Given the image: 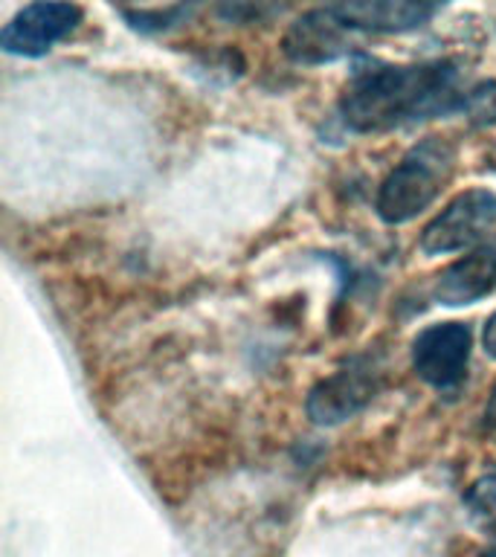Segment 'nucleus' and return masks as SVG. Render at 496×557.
Listing matches in <instances>:
<instances>
[{"label": "nucleus", "instance_id": "nucleus-10", "mask_svg": "<svg viewBox=\"0 0 496 557\" xmlns=\"http://www.w3.org/2000/svg\"><path fill=\"white\" fill-rule=\"evenodd\" d=\"M464 508H468L470 520L494 529L496 525V468L485 470L473 485L464 491Z\"/></svg>", "mask_w": 496, "mask_h": 557}, {"label": "nucleus", "instance_id": "nucleus-11", "mask_svg": "<svg viewBox=\"0 0 496 557\" xmlns=\"http://www.w3.org/2000/svg\"><path fill=\"white\" fill-rule=\"evenodd\" d=\"M191 7H163V9H120V15L139 33H165L183 17H189Z\"/></svg>", "mask_w": 496, "mask_h": 557}, {"label": "nucleus", "instance_id": "nucleus-2", "mask_svg": "<svg viewBox=\"0 0 496 557\" xmlns=\"http://www.w3.org/2000/svg\"><path fill=\"white\" fill-rule=\"evenodd\" d=\"M456 169V146L447 137H424L383 177L374 212L383 224L400 226L416 221L450 183Z\"/></svg>", "mask_w": 496, "mask_h": 557}, {"label": "nucleus", "instance_id": "nucleus-9", "mask_svg": "<svg viewBox=\"0 0 496 557\" xmlns=\"http://www.w3.org/2000/svg\"><path fill=\"white\" fill-rule=\"evenodd\" d=\"M496 290V244H479L435 276L433 299L444 308H464Z\"/></svg>", "mask_w": 496, "mask_h": 557}, {"label": "nucleus", "instance_id": "nucleus-4", "mask_svg": "<svg viewBox=\"0 0 496 557\" xmlns=\"http://www.w3.org/2000/svg\"><path fill=\"white\" fill-rule=\"evenodd\" d=\"M496 226V191L468 189L456 195L438 215L424 226L418 247L424 256L476 250L479 242Z\"/></svg>", "mask_w": 496, "mask_h": 557}, {"label": "nucleus", "instance_id": "nucleus-6", "mask_svg": "<svg viewBox=\"0 0 496 557\" xmlns=\"http://www.w3.org/2000/svg\"><path fill=\"white\" fill-rule=\"evenodd\" d=\"M82 24L76 3H29L0 29V50L17 59H41Z\"/></svg>", "mask_w": 496, "mask_h": 557}, {"label": "nucleus", "instance_id": "nucleus-13", "mask_svg": "<svg viewBox=\"0 0 496 557\" xmlns=\"http://www.w3.org/2000/svg\"><path fill=\"white\" fill-rule=\"evenodd\" d=\"M482 426L491 438H496V386L491 389V398H487L485 412H482Z\"/></svg>", "mask_w": 496, "mask_h": 557}, {"label": "nucleus", "instance_id": "nucleus-8", "mask_svg": "<svg viewBox=\"0 0 496 557\" xmlns=\"http://www.w3.org/2000/svg\"><path fill=\"white\" fill-rule=\"evenodd\" d=\"M331 9L351 33L383 35L416 33L442 12L438 3H424V0H360V3H334Z\"/></svg>", "mask_w": 496, "mask_h": 557}, {"label": "nucleus", "instance_id": "nucleus-14", "mask_svg": "<svg viewBox=\"0 0 496 557\" xmlns=\"http://www.w3.org/2000/svg\"><path fill=\"white\" fill-rule=\"evenodd\" d=\"M482 348L491 360H496V313H491V320L485 322V331H482Z\"/></svg>", "mask_w": 496, "mask_h": 557}, {"label": "nucleus", "instance_id": "nucleus-3", "mask_svg": "<svg viewBox=\"0 0 496 557\" xmlns=\"http://www.w3.org/2000/svg\"><path fill=\"white\" fill-rule=\"evenodd\" d=\"M381 392V369L369 355H357L339 366L337 372L311 386L305 398V412L317 426L346 424L363 412Z\"/></svg>", "mask_w": 496, "mask_h": 557}, {"label": "nucleus", "instance_id": "nucleus-1", "mask_svg": "<svg viewBox=\"0 0 496 557\" xmlns=\"http://www.w3.org/2000/svg\"><path fill=\"white\" fill-rule=\"evenodd\" d=\"M470 85L456 59L357 67L343 87L337 113L355 134H386L464 111Z\"/></svg>", "mask_w": 496, "mask_h": 557}, {"label": "nucleus", "instance_id": "nucleus-5", "mask_svg": "<svg viewBox=\"0 0 496 557\" xmlns=\"http://www.w3.org/2000/svg\"><path fill=\"white\" fill-rule=\"evenodd\" d=\"M470 348H473V331L464 322H435L418 331L412 339L409 357L412 372L438 392H456L468 381Z\"/></svg>", "mask_w": 496, "mask_h": 557}, {"label": "nucleus", "instance_id": "nucleus-12", "mask_svg": "<svg viewBox=\"0 0 496 557\" xmlns=\"http://www.w3.org/2000/svg\"><path fill=\"white\" fill-rule=\"evenodd\" d=\"M461 113H464L470 125H476V128L496 125V82L494 78L470 85L468 99H464V111Z\"/></svg>", "mask_w": 496, "mask_h": 557}, {"label": "nucleus", "instance_id": "nucleus-15", "mask_svg": "<svg viewBox=\"0 0 496 557\" xmlns=\"http://www.w3.org/2000/svg\"><path fill=\"white\" fill-rule=\"evenodd\" d=\"M479 557H496V546L494 548H487V552H482Z\"/></svg>", "mask_w": 496, "mask_h": 557}, {"label": "nucleus", "instance_id": "nucleus-7", "mask_svg": "<svg viewBox=\"0 0 496 557\" xmlns=\"http://www.w3.org/2000/svg\"><path fill=\"white\" fill-rule=\"evenodd\" d=\"M282 52L294 64L317 67V64H334L339 59H348L355 52L351 44V29L337 17L331 7L308 9L287 26L282 38Z\"/></svg>", "mask_w": 496, "mask_h": 557}]
</instances>
